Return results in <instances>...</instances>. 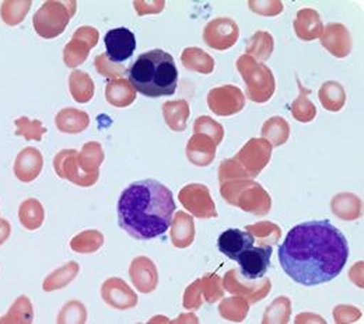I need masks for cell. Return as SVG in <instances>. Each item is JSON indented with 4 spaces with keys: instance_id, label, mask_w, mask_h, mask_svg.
<instances>
[{
    "instance_id": "obj_5",
    "label": "cell",
    "mask_w": 364,
    "mask_h": 324,
    "mask_svg": "<svg viewBox=\"0 0 364 324\" xmlns=\"http://www.w3.org/2000/svg\"><path fill=\"white\" fill-rule=\"evenodd\" d=\"M272 257V247H251L244 251L235 261L240 266L241 274L247 279H258L262 278L269 266Z\"/></svg>"
},
{
    "instance_id": "obj_1",
    "label": "cell",
    "mask_w": 364,
    "mask_h": 324,
    "mask_svg": "<svg viewBox=\"0 0 364 324\" xmlns=\"http://www.w3.org/2000/svg\"><path fill=\"white\" fill-rule=\"evenodd\" d=\"M277 254L286 276L303 286H316L342 273L349 258V243L329 221H309L287 233Z\"/></svg>"
},
{
    "instance_id": "obj_4",
    "label": "cell",
    "mask_w": 364,
    "mask_h": 324,
    "mask_svg": "<svg viewBox=\"0 0 364 324\" xmlns=\"http://www.w3.org/2000/svg\"><path fill=\"white\" fill-rule=\"evenodd\" d=\"M104 44L108 59L114 63H122L134 55L136 49V37L131 30L119 27L109 30L105 34Z\"/></svg>"
},
{
    "instance_id": "obj_3",
    "label": "cell",
    "mask_w": 364,
    "mask_h": 324,
    "mask_svg": "<svg viewBox=\"0 0 364 324\" xmlns=\"http://www.w3.org/2000/svg\"><path fill=\"white\" fill-rule=\"evenodd\" d=\"M128 79L135 90L146 97L173 95L178 85V69L173 55L151 49L137 56L128 69Z\"/></svg>"
},
{
    "instance_id": "obj_2",
    "label": "cell",
    "mask_w": 364,
    "mask_h": 324,
    "mask_svg": "<svg viewBox=\"0 0 364 324\" xmlns=\"http://www.w3.org/2000/svg\"><path fill=\"white\" fill-rule=\"evenodd\" d=\"M117 211L121 229L137 240H151L170 229L176 202L168 187L141 180L122 191Z\"/></svg>"
},
{
    "instance_id": "obj_6",
    "label": "cell",
    "mask_w": 364,
    "mask_h": 324,
    "mask_svg": "<svg viewBox=\"0 0 364 324\" xmlns=\"http://www.w3.org/2000/svg\"><path fill=\"white\" fill-rule=\"evenodd\" d=\"M255 239L250 231L240 229H228L218 240V247L230 260H237L244 251L254 247Z\"/></svg>"
}]
</instances>
